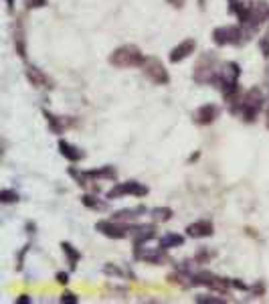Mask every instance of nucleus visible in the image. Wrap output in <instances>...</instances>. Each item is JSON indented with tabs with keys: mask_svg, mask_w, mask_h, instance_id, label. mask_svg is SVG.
Masks as SVG:
<instances>
[{
	"mask_svg": "<svg viewBox=\"0 0 269 304\" xmlns=\"http://www.w3.org/2000/svg\"><path fill=\"white\" fill-rule=\"evenodd\" d=\"M263 104H265L263 91H261L259 87H251V89H247L243 95H237L233 101H229V112H231L233 116H241L243 122L251 124V122H255L257 116L261 114Z\"/></svg>",
	"mask_w": 269,
	"mask_h": 304,
	"instance_id": "f257e3e1",
	"label": "nucleus"
},
{
	"mask_svg": "<svg viewBox=\"0 0 269 304\" xmlns=\"http://www.w3.org/2000/svg\"><path fill=\"white\" fill-rule=\"evenodd\" d=\"M239 77H241V65L235 63V61H227L217 77H214V83L212 85H217L219 91L223 93V97L227 99V104L229 101H233L237 95H239Z\"/></svg>",
	"mask_w": 269,
	"mask_h": 304,
	"instance_id": "f03ea898",
	"label": "nucleus"
},
{
	"mask_svg": "<svg viewBox=\"0 0 269 304\" xmlns=\"http://www.w3.org/2000/svg\"><path fill=\"white\" fill-rule=\"evenodd\" d=\"M146 55L136 47V45H122L114 49V53L110 55V65L118 69H130V67H142Z\"/></svg>",
	"mask_w": 269,
	"mask_h": 304,
	"instance_id": "7ed1b4c3",
	"label": "nucleus"
},
{
	"mask_svg": "<svg viewBox=\"0 0 269 304\" xmlns=\"http://www.w3.org/2000/svg\"><path fill=\"white\" fill-rule=\"evenodd\" d=\"M251 37L247 35L243 25H223L212 29V43L217 47H227V45H243Z\"/></svg>",
	"mask_w": 269,
	"mask_h": 304,
	"instance_id": "20e7f679",
	"label": "nucleus"
},
{
	"mask_svg": "<svg viewBox=\"0 0 269 304\" xmlns=\"http://www.w3.org/2000/svg\"><path fill=\"white\" fill-rule=\"evenodd\" d=\"M136 223H124V221H116V219H99L95 223V229L110 237V239H126V237H132V231H134Z\"/></svg>",
	"mask_w": 269,
	"mask_h": 304,
	"instance_id": "39448f33",
	"label": "nucleus"
},
{
	"mask_svg": "<svg viewBox=\"0 0 269 304\" xmlns=\"http://www.w3.org/2000/svg\"><path fill=\"white\" fill-rule=\"evenodd\" d=\"M214 63H217V55L212 53V51H208L206 55L200 57V61L196 63L194 67V73H192V79L198 83V85H204V83H214V77H217L219 69L214 67Z\"/></svg>",
	"mask_w": 269,
	"mask_h": 304,
	"instance_id": "423d86ee",
	"label": "nucleus"
},
{
	"mask_svg": "<svg viewBox=\"0 0 269 304\" xmlns=\"http://www.w3.org/2000/svg\"><path fill=\"white\" fill-rule=\"evenodd\" d=\"M140 69L144 71V75H146L154 85H168V83H170L168 69L164 67V63L160 61L158 57H146Z\"/></svg>",
	"mask_w": 269,
	"mask_h": 304,
	"instance_id": "0eeeda50",
	"label": "nucleus"
},
{
	"mask_svg": "<svg viewBox=\"0 0 269 304\" xmlns=\"http://www.w3.org/2000/svg\"><path fill=\"white\" fill-rule=\"evenodd\" d=\"M148 187L138 183V181H126V183H116L110 191H107V199H120V197H126V195H132V197H146L148 195Z\"/></svg>",
	"mask_w": 269,
	"mask_h": 304,
	"instance_id": "6e6552de",
	"label": "nucleus"
},
{
	"mask_svg": "<svg viewBox=\"0 0 269 304\" xmlns=\"http://www.w3.org/2000/svg\"><path fill=\"white\" fill-rule=\"evenodd\" d=\"M134 258L138 262H144V264H150V266H162L168 262V256H166V249L162 247H134Z\"/></svg>",
	"mask_w": 269,
	"mask_h": 304,
	"instance_id": "1a4fd4ad",
	"label": "nucleus"
},
{
	"mask_svg": "<svg viewBox=\"0 0 269 304\" xmlns=\"http://www.w3.org/2000/svg\"><path fill=\"white\" fill-rule=\"evenodd\" d=\"M194 49H196V41H194L192 37H188V39L180 41V43L170 51L168 59H170V63H182L184 59H188V57L194 53Z\"/></svg>",
	"mask_w": 269,
	"mask_h": 304,
	"instance_id": "9d476101",
	"label": "nucleus"
},
{
	"mask_svg": "<svg viewBox=\"0 0 269 304\" xmlns=\"http://www.w3.org/2000/svg\"><path fill=\"white\" fill-rule=\"evenodd\" d=\"M184 231L192 239H202V237H210L214 233V225L210 219H198V221H192L190 225H186Z\"/></svg>",
	"mask_w": 269,
	"mask_h": 304,
	"instance_id": "9b49d317",
	"label": "nucleus"
},
{
	"mask_svg": "<svg viewBox=\"0 0 269 304\" xmlns=\"http://www.w3.org/2000/svg\"><path fill=\"white\" fill-rule=\"evenodd\" d=\"M219 116H221V108L217 104H204V106L196 108L194 122L200 124V126H208V124H212L214 120H217Z\"/></svg>",
	"mask_w": 269,
	"mask_h": 304,
	"instance_id": "f8f14e48",
	"label": "nucleus"
},
{
	"mask_svg": "<svg viewBox=\"0 0 269 304\" xmlns=\"http://www.w3.org/2000/svg\"><path fill=\"white\" fill-rule=\"evenodd\" d=\"M43 116H45V120H47V124H49V130L53 132V134H63L69 126H73V120L71 118H65V116H55V114H51L49 110H43Z\"/></svg>",
	"mask_w": 269,
	"mask_h": 304,
	"instance_id": "ddd939ff",
	"label": "nucleus"
},
{
	"mask_svg": "<svg viewBox=\"0 0 269 304\" xmlns=\"http://www.w3.org/2000/svg\"><path fill=\"white\" fill-rule=\"evenodd\" d=\"M25 75H27V79L31 81V85H35V87H39V89H51V87H53V83H51V79L45 75V71H41L39 67L31 65V63L27 65Z\"/></svg>",
	"mask_w": 269,
	"mask_h": 304,
	"instance_id": "4468645a",
	"label": "nucleus"
},
{
	"mask_svg": "<svg viewBox=\"0 0 269 304\" xmlns=\"http://www.w3.org/2000/svg\"><path fill=\"white\" fill-rule=\"evenodd\" d=\"M59 152H61V157H65L69 163H79L85 159V152L77 146H73L71 142H67L65 138L59 140Z\"/></svg>",
	"mask_w": 269,
	"mask_h": 304,
	"instance_id": "2eb2a0df",
	"label": "nucleus"
},
{
	"mask_svg": "<svg viewBox=\"0 0 269 304\" xmlns=\"http://www.w3.org/2000/svg\"><path fill=\"white\" fill-rule=\"evenodd\" d=\"M13 39H15V47H17V53L25 59L27 57V45H25V27H23V21L19 19L13 27Z\"/></svg>",
	"mask_w": 269,
	"mask_h": 304,
	"instance_id": "dca6fc26",
	"label": "nucleus"
},
{
	"mask_svg": "<svg viewBox=\"0 0 269 304\" xmlns=\"http://www.w3.org/2000/svg\"><path fill=\"white\" fill-rule=\"evenodd\" d=\"M146 213V207L144 205H140V207H134V209H120V211H116L114 215H112V219H116V221H124V223H134L140 215H144Z\"/></svg>",
	"mask_w": 269,
	"mask_h": 304,
	"instance_id": "f3484780",
	"label": "nucleus"
},
{
	"mask_svg": "<svg viewBox=\"0 0 269 304\" xmlns=\"http://www.w3.org/2000/svg\"><path fill=\"white\" fill-rule=\"evenodd\" d=\"M61 251L65 253V260H67L69 268H71V270H77V264H79V260H81L79 249L73 247L69 241H61Z\"/></svg>",
	"mask_w": 269,
	"mask_h": 304,
	"instance_id": "a211bd4d",
	"label": "nucleus"
},
{
	"mask_svg": "<svg viewBox=\"0 0 269 304\" xmlns=\"http://www.w3.org/2000/svg\"><path fill=\"white\" fill-rule=\"evenodd\" d=\"M87 175H89V179L91 181H116V177H118V171L114 169V167H99V169H93V171H87Z\"/></svg>",
	"mask_w": 269,
	"mask_h": 304,
	"instance_id": "6ab92c4d",
	"label": "nucleus"
},
{
	"mask_svg": "<svg viewBox=\"0 0 269 304\" xmlns=\"http://www.w3.org/2000/svg\"><path fill=\"white\" fill-rule=\"evenodd\" d=\"M160 247L162 249H172V247H182L184 245V235H180V233H166V235H162L160 237Z\"/></svg>",
	"mask_w": 269,
	"mask_h": 304,
	"instance_id": "aec40b11",
	"label": "nucleus"
},
{
	"mask_svg": "<svg viewBox=\"0 0 269 304\" xmlns=\"http://www.w3.org/2000/svg\"><path fill=\"white\" fill-rule=\"evenodd\" d=\"M81 203H83L87 209H93V211H105V209H107V203L101 201V199H97L95 195H83V197H81Z\"/></svg>",
	"mask_w": 269,
	"mask_h": 304,
	"instance_id": "412c9836",
	"label": "nucleus"
},
{
	"mask_svg": "<svg viewBox=\"0 0 269 304\" xmlns=\"http://www.w3.org/2000/svg\"><path fill=\"white\" fill-rule=\"evenodd\" d=\"M150 213H152V219L158 221V223H166V221H170L172 215H174V211H172L170 207H156V209H152Z\"/></svg>",
	"mask_w": 269,
	"mask_h": 304,
	"instance_id": "4be33fe9",
	"label": "nucleus"
},
{
	"mask_svg": "<svg viewBox=\"0 0 269 304\" xmlns=\"http://www.w3.org/2000/svg\"><path fill=\"white\" fill-rule=\"evenodd\" d=\"M69 177H71L79 187H83V189H87V187H89V183H91V179H89L87 171H79V169H75V167H71V169H69Z\"/></svg>",
	"mask_w": 269,
	"mask_h": 304,
	"instance_id": "5701e85b",
	"label": "nucleus"
},
{
	"mask_svg": "<svg viewBox=\"0 0 269 304\" xmlns=\"http://www.w3.org/2000/svg\"><path fill=\"white\" fill-rule=\"evenodd\" d=\"M194 302H198V304H225L227 300L223 298V296H210V294H198V296H194Z\"/></svg>",
	"mask_w": 269,
	"mask_h": 304,
	"instance_id": "b1692460",
	"label": "nucleus"
},
{
	"mask_svg": "<svg viewBox=\"0 0 269 304\" xmlns=\"http://www.w3.org/2000/svg\"><path fill=\"white\" fill-rule=\"evenodd\" d=\"M0 201H3L5 205H11V203H19L21 197H19V193L13 191V189H3V193H0Z\"/></svg>",
	"mask_w": 269,
	"mask_h": 304,
	"instance_id": "393cba45",
	"label": "nucleus"
},
{
	"mask_svg": "<svg viewBox=\"0 0 269 304\" xmlns=\"http://www.w3.org/2000/svg\"><path fill=\"white\" fill-rule=\"evenodd\" d=\"M259 49H261V55L265 59H269V31L259 39Z\"/></svg>",
	"mask_w": 269,
	"mask_h": 304,
	"instance_id": "a878e982",
	"label": "nucleus"
},
{
	"mask_svg": "<svg viewBox=\"0 0 269 304\" xmlns=\"http://www.w3.org/2000/svg\"><path fill=\"white\" fill-rule=\"evenodd\" d=\"M208 251L204 249V247H200L198 251H196V256H194V264H206L208 262Z\"/></svg>",
	"mask_w": 269,
	"mask_h": 304,
	"instance_id": "bb28decb",
	"label": "nucleus"
},
{
	"mask_svg": "<svg viewBox=\"0 0 269 304\" xmlns=\"http://www.w3.org/2000/svg\"><path fill=\"white\" fill-rule=\"evenodd\" d=\"M103 274H110V276H124L126 272H122L116 264H107V266H103Z\"/></svg>",
	"mask_w": 269,
	"mask_h": 304,
	"instance_id": "cd10ccee",
	"label": "nucleus"
},
{
	"mask_svg": "<svg viewBox=\"0 0 269 304\" xmlns=\"http://www.w3.org/2000/svg\"><path fill=\"white\" fill-rule=\"evenodd\" d=\"M61 302H63V304H77L79 298H77L73 292H63V294H61Z\"/></svg>",
	"mask_w": 269,
	"mask_h": 304,
	"instance_id": "c85d7f7f",
	"label": "nucleus"
},
{
	"mask_svg": "<svg viewBox=\"0 0 269 304\" xmlns=\"http://www.w3.org/2000/svg\"><path fill=\"white\" fill-rule=\"evenodd\" d=\"M231 288H237V290H243V292L249 290V286L243 280H237V278H231Z\"/></svg>",
	"mask_w": 269,
	"mask_h": 304,
	"instance_id": "c756f323",
	"label": "nucleus"
},
{
	"mask_svg": "<svg viewBox=\"0 0 269 304\" xmlns=\"http://www.w3.org/2000/svg\"><path fill=\"white\" fill-rule=\"evenodd\" d=\"M47 5V0H27V11L29 9H41Z\"/></svg>",
	"mask_w": 269,
	"mask_h": 304,
	"instance_id": "7c9ffc66",
	"label": "nucleus"
},
{
	"mask_svg": "<svg viewBox=\"0 0 269 304\" xmlns=\"http://www.w3.org/2000/svg\"><path fill=\"white\" fill-rule=\"evenodd\" d=\"M55 280L65 286V284L69 282V274H67V272H57V274H55Z\"/></svg>",
	"mask_w": 269,
	"mask_h": 304,
	"instance_id": "2f4dec72",
	"label": "nucleus"
},
{
	"mask_svg": "<svg viewBox=\"0 0 269 304\" xmlns=\"http://www.w3.org/2000/svg\"><path fill=\"white\" fill-rule=\"evenodd\" d=\"M29 249H31V245H25V247H23V251L19 253V264H17V270H23V260H25V253H27Z\"/></svg>",
	"mask_w": 269,
	"mask_h": 304,
	"instance_id": "473e14b6",
	"label": "nucleus"
},
{
	"mask_svg": "<svg viewBox=\"0 0 269 304\" xmlns=\"http://www.w3.org/2000/svg\"><path fill=\"white\" fill-rule=\"evenodd\" d=\"M239 3H241V0H229V13H231V15H235V11H237Z\"/></svg>",
	"mask_w": 269,
	"mask_h": 304,
	"instance_id": "72a5a7b5",
	"label": "nucleus"
},
{
	"mask_svg": "<svg viewBox=\"0 0 269 304\" xmlns=\"http://www.w3.org/2000/svg\"><path fill=\"white\" fill-rule=\"evenodd\" d=\"M27 302H31V296H27V294H23V296L17 298V304H27Z\"/></svg>",
	"mask_w": 269,
	"mask_h": 304,
	"instance_id": "f704fd0d",
	"label": "nucleus"
},
{
	"mask_svg": "<svg viewBox=\"0 0 269 304\" xmlns=\"http://www.w3.org/2000/svg\"><path fill=\"white\" fill-rule=\"evenodd\" d=\"M7 9H9V13L15 11V0H7Z\"/></svg>",
	"mask_w": 269,
	"mask_h": 304,
	"instance_id": "c9c22d12",
	"label": "nucleus"
},
{
	"mask_svg": "<svg viewBox=\"0 0 269 304\" xmlns=\"http://www.w3.org/2000/svg\"><path fill=\"white\" fill-rule=\"evenodd\" d=\"M168 3H172V7H176V9H180L184 0H168Z\"/></svg>",
	"mask_w": 269,
	"mask_h": 304,
	"instance_id": "e433bc0d",
	"label": "nucleus"
},
{
	"mask_svg": "<svg viewBox=\"0 0 269 304\" xmlns=\"http://www.w3.org/2000/svg\"><path fill=\"white\" fill-rule=\"evenodd\" d=\"M198 3H200V5H202V3H204V0H198Z\"/></svg>",
	"mask_w": 269,
	"mask_h": 304,
	"instance_id": "4c0bfd02",
	"label": "nucleus"
}]
</instances>
